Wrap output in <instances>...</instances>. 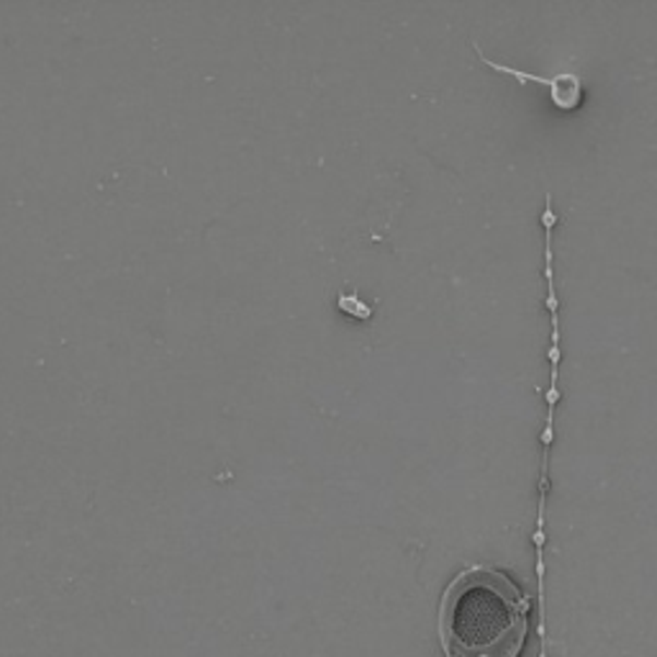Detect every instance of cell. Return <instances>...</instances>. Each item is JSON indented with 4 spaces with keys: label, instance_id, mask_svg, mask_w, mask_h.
<instances>
[{
    "label": "cell",
    "instance_id": "1",
    "mask_svg": "<svg viewBox=\"0 0 657 657\" xmlns=\"http://www.w3.org/2000/svg\"><path fill=\"white\" fill-rule=\"evenodd\" d=\"M529 626V598L509 575L470 568L450 583L440 606L447 657H519Z\"/></svg>",
    "mask_w": 657,
    "mask_h": 657
},
{
    "label": "cell",
    "instance_id": "2",
    "mask_svg": "<svg viewBox=\"0 0 657 657\" xmlns=\"http://www.w3.org/2000/svg\"><path fill=\"white\" fill-rule=\"evenodd\" d=\"M483 62L488 64V68H493V70H499V72H506V75H514V77H519V80H535V83L552 85V98H554V104H558L560 108H573V106H578V100H581V83H573V85H558V83H565V80H571L573 75H562V77H558V80H547V77L529 75V72L506 68V64L491 62V60H488V57H483Z\"/></svg>",
    "mask_w": 657,
    "mask_h": 657
}]
</instances>
